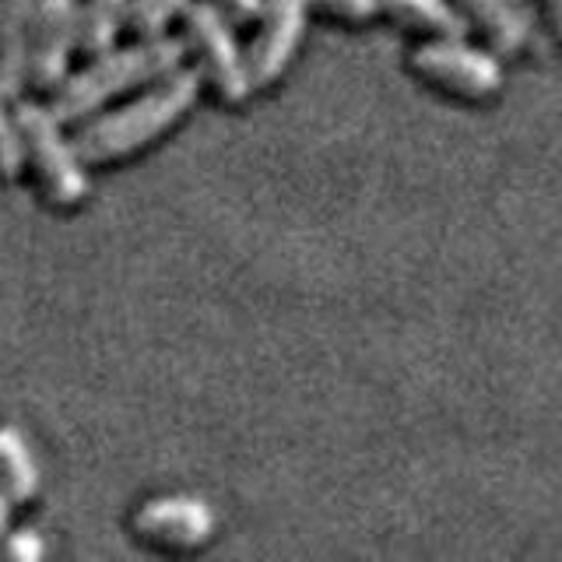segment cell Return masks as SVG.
Wrapping results in <instances>:
<instances>
[{
	"instance_id": "cell-1",
	"label": "cell",
	"mask_w": 562,
	"mask_h": 562,
	"mask_svg": "<svg viewBox=\"0 0 562 562\" xmlns=\"http://www.w3.org/2000/svg\"><path fill=\"white\" fill-rule=\"evenodd\" d=\"M201 95V70L176 67L166 78L151 81L145 95L120 105L113 113L88 120L75 134V148L85 162H113V158L134 155L151 145L158 134H166L172 123H180L190 105Z\"/></svg>"
},
{
	"instance_id": "cell-2",
	"label": "cell",
	"mask_w": 562,
	"mask_h": 562,
	"mask_svg": "<svg viewBox=\"0 0 562 562\" xmlns=\"http://www.w3.org/2000/svg\"><path fill=\"white\" fill-rule=\"evenodd\" d=\"M183 57L187 40H176V35H151V40H140L134 46L105 49L85 70L53 88L49 110L57 113L60 123H81L99 113L110 99L131 92L137 85H151L166 78L169 70L183 67Z\"/></svg>"
},
{
	"instance_id": "cell-3",
	"label": "cell",
	"mask_w": 562,
	"mask_h": 562,
	"mask_svg": "<svg viewBox=\"0 0 562 562\" xmlns=\"http://www.w3.org/2000/svg\"><path fill=\"white\" fill-rule=\"evenodd\" d=\"M14 120L25 140V162L32 166L46 201L57 207H78L88 193V176L75 137H67L57 113L40 102L14 99Z\"/></svg>"
},
{
	"instance_id": "cell-4",
	"label": "cell",
	"mask_w": 562,
	"mask_h": 562,
	"mask_svg": "<svg viewBox=\"0 0 562 562\" xmlns=\"http://www.w3.org/2000/svg\"><path fill=\"white\" fill-rule=\"evenodd\" d=\"M183 29L187 49L198 53L201 78H207L225 102H243L254 92L250 64H246V53L233 32V18L211 0H190L183 11Z\"/></svg>"
},
{
	"instance_id": "cell-5",
	"label": "cell",
	"mask_w": 562,
	"mask_h": 562,
	"mask_svg": "<svg viewBox=\"0 0 562 562\" xmlns=\"http://www.w3.org/2000/svg\"><path fill=\"white\" fill-rule=\"evenodd\" d=\"M412 67L432 85L464 99H488L503 88V64L464 40H429L412 53Z\"/></svg>"
},
{
	"instance_id": "cell-6",
	"label": "cell",
	"mask_w": 562,
	"mask_h": 562,
	"mask_svg": "<svg viewBox=\"0 0 562 562\" xmlns=\"http://www.w3.org/2000/svg\"><path fill=\"white\" fill-rule=\"evenodd\" d=\"M310 18V0H263L257 18V35L246 49L254 88H263L285 75L299 43H303Z\"/></svg>"
},
{
	"instance_id": "cell-7",
	"label": "cell",
	"mask_w": 562,
	"mask_h": 562,
	"mask_svg": "<svg viewBox=\"0 0 562 562\" xmlns=\"http://www.w3.org/2000/svg\"><path fill=\"white\" fill-rule=\"evenodd\" d=\"M78 49V0H35L29 81L40 92H53Z\"/></svg>"
},
{
	"instance_id": "cell-8",
	"label": "cell",
	"mask_w": 562,
	"mask_h": 562,
	"mask_svg": "<svg viewBox=\"0 0 562 562\" xmlns=\"http://www.w3.org/2000/svg\"><path fill=\"white\" fill-rule=\"evenodd\" d=\"M134 531L166 549H193L215 531V514L198 496H158L137 509Z\"/></svg>"
},
{
	"instance_id": "cell-9",
	"label": "cell",
	"mask_w": 562,
	"mask_h": 562,
	"mask_svg": "<svg viewBox=\"0 0 562 562\" xmlns=\"http://www.w3.org/2000/svg\"><path fill=\"white\" fill-rule=\"evenodd\" d=\"M32 18L35 0H8L0 18V92L11 102L22 99V88L29 85Z\"/></svg>"
},
{
	"instance_id": "cell-10",
	"label": "cell",
	"mask_w": 562,
	"mask_h": 562,
	"mask_svg": "<svg viewBox=\"0 0 562 562\" xmlns=\"http://www.w3.org/2000/svg\"><path fill=\"white\" fill-rule=\"evenodd\" d=\"M386 18L397 25L426 32L432 40H464L468 18L453 0H380Z\"/></svg>"
},
{
	"instance_id": "cell-11",
	"label": "cell",
	"mask_w": 562,
	"mask_h": 562,
	"mask_svg": "<svg viewBox=\"0 0 562 562\" xmlns=\"http://www.w3.org/2000/svg\"><path fill=\"white\" fill-rule=\"evenodd\" d=\"M131 0H85L78 4V49L85 57L113 49L123 25H127Z\"/></svg>"
},
{
	"instance_id": "cell-12",
	"label": "cell",
	"mask_w": 562,
	"mask_h": 562,
	"mask_svg": "<svg viewBox=\"0 0 562 562\" xmlns=\"http://www.w3.org/2000/svg\"><path fill=\"white\" fill-rule=\"evenodd\" d=\"M0 492L11 503H25L40 492V468H35L25 436L14 426H0Z\"/></svg>"
},
{
	"instance_id": "cell-13",
	"label": "cell",
	"mask_w": 562,
	"mask_h": 562,
	"mask_svg": "<svg viewBox=\"0 0 562 562\" xmlns=\"http://www.w3.org/2000/svg\"><path fill=\"white\" fill-rule=\"evenodd\" d=\"M461 8L468 18L479 22V29L485 32V40L503 49V53H517V49H527V35H524V25L514 11L509 0H461Z\"/></svg>"
},
{
	"instance_id": "cell-14",
	"label": "cell",
	"mask_w": 562,
	"mask_h": 562,
	"mask_svg": "<svg viewBox=\"0 0 562 562\" xmlns=\"http://www.w3.org/2000/svg\"><path fill=\"white\" fill-rule=\"evenodd\" d=\"M190 0H131L127 8V29L137 40H151V35H166V29L183 18Z\"/></svg>"
},
{
	"instance_id": "cell-15",
	"label": "cell",
	"mask_w": 562,
	"mask_h": 562,
	"mask_svg": "<svg viewBox=\"0 0 562 562\" xmlns=\"http://www.w3.org/2000/svg\"><path fill=\"white\" fill-rule=\"evenodd\" d=\"M25 166V140L18 131V120L11 110V99L0 92V176H18Z\"/></svg>"
},
{
	"instance_id": "cell-16",
	"label": "cell",
	"mask_w": 562,
	"mask_h": 562,
	"mask_svg": "<svg viewBox=\"0 0 562 562\" xmlns=\"http://www.w3.org/2000/svg\"><path fill=\"white\" fill-rule=\"evenodd\" d=\"M509 4H514L520 25H524L527 49H538L541 53L544 46H549V32H552V29H544V22H549V14H544V4H538V0H509Z\"/></svg>"
},
{
	"instance_id": "cell-17",
	"label": "cell",
	"mask_w": 562,
	"mask_h": 562,
	"mask_svg": "<svg viewBox=\"0 0 562 562\" xmlns=\"http://www.w3.org/2000/svg\"><path fill=\"white\" fill-rule=\"evenodd\" d=\"M46 555V544L35 531H14L0 544V559L4 562H40Z\"/></svg>"
},
{
	"instance_id": "cell-18",
	"label": "cell",
	"mask_w": 562,
	"mask_h": 562,
	"mask_svg": "<svg viewBox=\"0 0 562 562\" xmlns=\"http://www.w3.org/2000/svg\"><path fill=\"white\" fill-rule=\"evenodd\" d=\"M310 4L338 14V18H345V22H369V18H376L383 11L380 0H310Z\"/></svg>"
},
{
	"instance_id": "cell-19",
	"label": "cell",
	"mask_w": 562,
	"mask_h": 562,
	"mask_svg": "<svg viewBox=\"0 0 562 562\" xmlns=\"http://www.w3.org/2000/svg\"><path fill=\"white\" fill-rule=\"evenodd\" d=\"M215 8H222L233 22H257L263 11V0H211Z\"/></svg>"
},
{
	"instance_id": "cell-20",
	"label": "cell",
	"mask_w": 562,
	"mask_h": 562,
	"mask_svg": "<svg viewBox=\"0 0 562 562\" xmlns=\"http://www.w3.org/2000/svg\"><path fill=\"white\" fill-rule=\"evenodd\" d=\"M541 4H544V14H549L552 32L562 40V0H541Z\"/></svg>"
},
{
	"instance_id": "cell-21",
	"label": "cell",
	"mask_w": 562,
	"mask_h": 562,
	"mask_svg": "<svg viewBox=\"0 0 562 562\" xmlns=\"http://www.w3.org/2000/svg\"><path fill=\"white\" fill-rule=\"evenodd\" d=\"M8 524H11V499L4 496V492H0V538H4Z\"/></svg>"
},
{
	"instance_id": "cell-22",
	"label": "cell",
	"mask_w": 562,
	"mask_h": 562,
	"mask_svg": "<svg viewBox=\"0 0 562 562\" xmlns=\"http://www.w3.org/2000/svg\"><path fill=\"white\" fill-rule=\"evenodd\" d=\"M4 4H8V0H0V18H4Z\"/></svg>"
}]
</instances>
